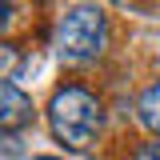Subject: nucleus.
Wrapping results in <instances>:
<instances>
[{
	"instance_id": "nucleus-1",
	"label": "nucleus",
	"mask_w": 160,
	"mask_h": 160,
	"mask_svg": "<svg viewBox=\"0 0 160 160\" xmlns=\"http://www.w3.org/2000/svg\"><path fill=\"white\" fill-rule=\"evenodd\" d=\"M100 124H104V108H100V100L88 88L64 84V88L52 92V100H48V128H52V136L64 148L88 152L100 136Z\"/></svg>"
},
{
	"instance_id": "nucleus-2",
	"label": "nucleus",
	"mask_w": 160,
	"mask_h": 160,
	"mask_svg": "<svg viewBox=\"0 0 160 160\" xmlns=\"http://www.w3.org/2000/svg\"><path fill=\"white\" fill-rule=\"evenodd\" d=\"M104 40H108V16L96 4H76L56 20V56L68 64L80 60H96L104 52Z\"/></svg>"
},
{
	"instance_id": "nucleus-3",
	"label": "nucleus",
	"mask_w": 160,
	"mask_h": 160,
	"mask_svg": "<svg viewBox=\"0 0 160 160\" xmlns=\"http://www.w3.org/2000/svg\"><path fill=\"white\" fill-rule=\"evenodd\" d=\"M28 120H32V96H24L16 84L0 80V132L24 128Z\"/></svg>"
},
{
	"instance_id": "nucleus-4",
	"label": "nucleus",
	"mask_w": 160,
	"mask_h": 160,
	"mask_svg": "<svg viewBox=\"0 0 160 160\" xmlns=\"http://www.w3.org/2000/svg\"><path fill=\"white\" fill-rule=\"evenodd\" d=\"M136 116H140V124H144V128L160 140V84H148V88L140 92V100H136Z\"/></svg>"
},
{
	"instance_id": "nucleus-5",
	"label": "nucleus",
	"mask_w": 160,
	"mask_h": 160,
	"mask_svg": "<svg viewBox=\"0 0 160 160\" xmlns=\"http://www.w3.org/2000/svg\"><path fill=\"white\" fill-rule=\"evenodd\" d=\"M16 72H20V48H16V44H8V40H0V80L12 84Z\"/></svg>"
},
{
	"instance_id": "nucleus-6",
	"label": "nucleus",
	"mask_w": 160,
	"mask_h": 160,
	"mask_svg": "<svg viewBox=\"0 0 160 160\" xmlns=\"http://www.w3.org/2000/svg\"><path fill=\"white\" fill-rule=\"evenodd\" d=\"M136 160H160V140H152V144H144L136 152Z\"/></svg>"
},
{
	"instance_id": "nucleus-7",
	"label": "nucleus",
	"mask_w": 160,
	"mask_h": 160,
	"mask_svg": "<svg viewBox=\"0 0 160 160\" xmlns=\"http://www.w3.org/2000/svg\"><path fill=\"white\" fill-rule=\"evenodd\" d=\"M12 24V4H0V32Z\"/></svg>"
},
{
	"instance_id": "nucleus-8",
	"label": "nucleus",
	"mask_w": 160,
	"mask_h": 160,
	"mask_svg": "<svg viewBox=\"0 0 160 160\" xmlns=\"http://www.w3.org/2000/svg\"><path fill=\"white\" fill-rule=\"evenodd\" d=\"M36 160H56V156H36Z\"/></svg>"
}]
</instances>
